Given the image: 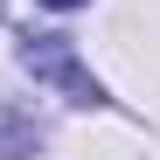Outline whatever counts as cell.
<instances>
[{"instance_id":"7a4b0ae2","label":"cell","mask_w":160,"mask_h":160,"mask_svg":"<svg viewBox=\"0 0 160 160\" xmlns=\"http://www.w3.org/2000/svg\"><path fill=\"white\" fill-rule=\"evenodd\" d=\"M35 139H42V132L21 118V112H0V160H21V153H35Z\"/></svg>"},{"instance_id":"3957f363","label":"cell","mask_w":160,"mask_h":160,"mask_svg":"<svg viewBox=\"0 0 160 160\" xmlns=\"http://www.w3.org/2000/svg\"><path fill=\"white\" fill-rule=\"evenodd\" d=\"M42 7H56V14H70V7H84V0H42Z\"/></svg>"},{"instance_id":"6da1fadb","label":"cell","mask_w":160,"mask_h":160,"mask_svg":"<svg viewBox=\"0 0 160 160\" xmlns=\"http://www.w3.org/2000/svg\"><path fill=\"white\" fill-rule=\"evenodd\" d=\"M21 70H28L35 84H56L70 104H104V84L77 63L70 35H21Z\"/></svg>"}]
</instances>
